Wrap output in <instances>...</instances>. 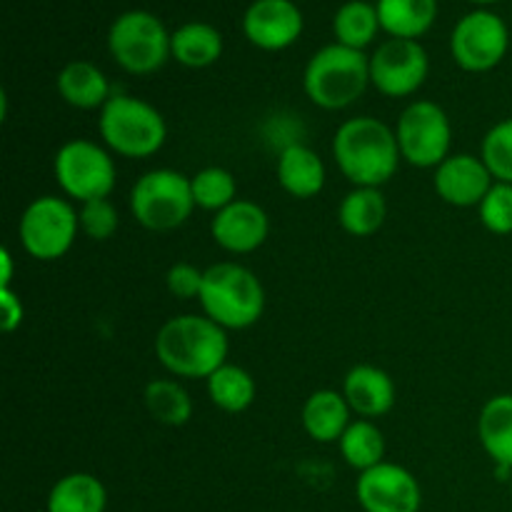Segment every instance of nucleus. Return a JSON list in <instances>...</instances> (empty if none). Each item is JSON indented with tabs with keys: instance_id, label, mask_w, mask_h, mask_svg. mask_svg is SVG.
Returning a JSON list of instances; mask_svg holds the SVG:
<instances>
[{
	"instance_id": "1a4fd4ad",
	"label": "nucleus",
	"mask_w": 512,
	"mask_h": 512,
	"mask_svg": "<svg viewBox=\"0 0 512 512\" xmlns=\"http://www.w3.org/2000/svg\"><path fill=\"white\" fill-rule=\"evenodd\" d=\"M80 230L78 210L58 195L35 198L20 218L18 233L25 253L35 260H58L73 248Z\"/></svg>"
},
{
	"instance_id": "6e6552de",
	"label": "nucleus",
	"mask_w": 512,
	"mask_h": 512,
	"mask_svg": "<svg viewBox=\"0 0 512 512\" xmlns=\"http://www.w3.org/2000/svg\"><path fill=\"white\" fill-rule=\"evenodd\" d=\"M53 173L60 190L80 205L108 198L115 188V163L105 148L93 140H68L53 160Z\"/></svg>"
},
{
	"instance_id": "ddd939ff",
	"label": "nucleus",
	"mask_w": 512,
	"mask_h": 512,
	"mask_svg": "<svg viewBox=\"0 0 512 512\" xmlns=\"http://www.w3.org/2000/svg\"><path fill=\"white\" fill-rule=\"evenodd\" d=\"M355 495L365 512H420L423 505L418 478L395 463H380L360 473Z\"/></svg>"
},
{
	"instance_id": "c85d7f7f",
	"label": "nucleus",
	"mask_w": 512,
	"mask_h": 512,
	"mask_svg": "<svg viewBox=\"0 0 512 512\" xmlns=\"http://www.w3.org/2000/svg\"><path fill=\"white\" fill-rule=\"evenodd\" d=\"M338 443L345 463L358 470V473H365V470L385 463V438L373 420H355V423H350Z\"/></svg>"
},
{
	"instance_id": "4468645a",
	"label": "nucleus",
	"mask_w": 512,
	"mask_h": 512,
	"mask_svg": "<svg viewBox=\"0 0 512 512\" xmlns=\"http://www.w3.org/2000/svg\"><path fill=\"white\" fill-rule=\"evenodd\" d=\"M243 33L255 48L285 50L303 33V13L293 0H253L243 15Z\"/></svg>"
},
{
	"instance_id": "7c9ffc66",
	"label": "nucleus",
	"mask_w": 512,
	"mask_h": 512,
	"mask_svg": "<svg viewBox=\"0 0 512 512\" xmlns=\"http://www.w3.org/2000/svg\"><path fill=\"white\" fill-rule=\"evenodd\" d=\"M480 158L493 173L495 183L512 185V118L500 120L485 133Z\"/></svg>"
},
{
	"instance_id": "6ab92c4d",
	"label": "nucleus",
	"mask_w": 512,
	"mask_h": 512,
	"mask_svg": "<svg viewBox=\"0 0 512 512\" xmlns=\"http://www.w3.org/2000/svg\"><path fill=\"white\" fill-rule=\"evenodd\" d=\"M58 93L78 110L103 108L113 95L103 70L90 60H73L58 73Z\"/></svg>"
},
{
	"instance_id": "2f4dec72",
	"label": "nucleus",
	"mask_w": 512,
	"mask_h": 512,
	"mask_svg": "<svg viewBox=\"0 0 512 512\" xmlns=\"http://www.w3.org/2000/svg\"><path fill=\"white\" fill-rule=\"evenodd\" d=\"M480 223L495 235L512 233V185L510 183H493L483 203L478 205Z\"/></svg>"
},
{
	"instance_id": "423d86ee",
	"label": "nucleus",
	"mask_w": 512,
	"mask_h": 512,
	"mask_svg": "<svg viewBox=\"0 0 512 512\" xmlns=\"http://www.w3.org/2000/svg\"><path fill=\"white\" fill-rule=\"evenodd\" d=\"M195 200L190 178L170 168L150 170L130 190V213L143 228L168 233L193 215Z\"/></svg>"
},
{
	"instance_id": "f704fd0d",
	"label": "nucleus",
	"mask_w": 512,
	"mask_h": 512,
	"mask_svg": "<svg viewBox=\"0 0 512 512\" xmlns=\"http://www.w3.org/2000/svg\"><path fill=\"white\" fill-rule=\"evenodd\" d=\"M0 305H3V330L13 333L23 323V303L18 295L10 293V288H0Z\"/></svg>"
},
{
	"instance_id": "5701e85b",
	"label": "nucleus",
	"mask_w": 512,
	"mask_h": 512,
	"mask_svg": "<svg viewBox=\"0 0 512 512\" xmlns=\"http://www.w3.org/2000/svg\"><path fill=\"white\" fill-rule=\"evenodd\" d=\"M108 490L95 475L70 473L50 488L48 512H105Z\"/></svg>"
},
{
	"instance_id": "2eb2a0df",
	"label": "nucleus",
	"mask_w": 512,
	"mask_h": 512,
	"mask_svg": "<svg viewBox=\"0 0 512 512\" xmlns=\"http://www.w3.org/2000/svg\"><path fill=\"white\" fill-rule=\"evenodd\" d=\"M493 173L483 158L470 153L448 155L443 163L435 168V193L455 208H473L483 203L488 190L493 188Z\"/></svg>"
},
{
	"instance_id": "a211bd4d",
	"label": "nucleus",
	"mask_w": 512,
	"mask_h": 512,
	"mask_svg": "<svg viewBox=\"0 0 512 512\" xmlns=\"http://www.w3.org/2000/svg\"><path fill=\"white\" fill-rule=\"evenodd\" d=\"M303 428L315 443H335L350 425V405L338 390H315L303 405Z\"/></svg>"
},
{
	"instance_id": "9b49d317",
	"label": "nucleus",
	"mask_w": 512,
	"mask_h": 512,
	"mask_svg": "<svg viewBox=\"0 0 512 512\" xmlns=\"http://www.w3.org/2000/svg\"><path fill=\"white\" fill-rule=\"evenodd\" d=\"M510 48L505 20L493 10H473L455 23L450 35L453 60L468 73H488L503 63Z\"/></svg>"
},
{
	"instance_id": "412c9836",
	"label": "nucleus",
	"mask_w": 512,
	"mask_h": 512,
	"mask_svg": "<svg viewBox=\"0 0 512 512\" xmlns=\"http://www.w3.org/2000/svg\"><path fill=\"white\" fill-rule=\"evenodd\" d=\"M380 28L390 38L418 40L438 18V0H378Z\"/></svg>"
},
{
	"instance_id": "9d476101",
	"label": "nucleus",
	"mask_w": 512,
	"mask_h": 512,
	"mask_svg": "<svg viewBox=\"0 0 512 512\" xmlns=\"http://www.w3.org/2000/svg\"><path fill=\"white\" fill-rule=\"evenodd\" d=\"M400 155L415 168H438L450 153L453 128L450 118L433 100H415L395 125Z\"/></svg>"
},
{
	"instance_id": "0eeeda50",
	"label": "nucleus",
	"mask_w": 512,
	"mask_h": 512,
	"mask_svg": "<svg viewBox=\"0 0 512 512\" xmlns=\"http://www.w3.org/2000/svg\"><path fill=\"white\" fill-rule=\"evenodd\" d=\"M170 35L163 20L148 10L118 15L108 30V50L115 63L130 75H150L163 68L170 53Z\"/></svg>"
},
{
	"instance_id": "f8f14e48",
	"label": "nucleus",
	"mask_w": 512,
	"mask_h": 512,
	"mask_svg": "<svg viewBox=\"0 0 512 512\" xmlns=\"http://www.w3.org/2000/svg\"><path fill=\"white\" fill-rule=\"evenodd\" d=\"M430 58L418 40L390 38L370 55V83L385 98H408L425 83Z\"/></svg>"
},
{
	"instance_id": "c756f323",
	"label": "nucleus",
	"mask_w": 512,
	"mask_h": 512,
	"mask_svg": "<svg viewBox=\"0 0 512 512\" xmlns=\"http://www.w3.org/2000/svg\"><path fill=\"white\" fill-rule=\"evenodd\" d=\"M190 188H193V200L195 208L203 210H218L228 208L230 203H235V195H238V183H235L233 173L225 168H203L190 178Z\"/></svg>"
},
{
	"instance_id": "20e7f679",
	"label": "nucleus",
	"mask_w": 512,
	"mask_h": 512,
	"mask_svg": "<svg viewBox=\"0 0 512 512\" xmlns=\"http://www.w3.org/2000/svg\"><path fill=\"white\" fill-rule=\"evenodd\" d=\"M370 85V58L363 50L333 43L320 48L305 65L303 88L310 103L325 110L353 105Z\"/></svg>"
},
{
	"instance_id": "b1692460",
	"label": "nucleus",
	"mask_w": 512,
	"mask_h": 512,
	"mask_svg": "<svg viewBox=\"0 0 512 512\" xmlns=\"http://www.w3.org/2000/svg\"><path fill=\"white\" fill-rule=\"evenodd\" d=\"M170 53L185 68H208L223 55V35L210 23H185L170 35Z\"/></svg>"
},
{
	"instance_id": "473e14b6",
	"label": "nucleus",
	"mask_w": 512,
	"mask_h": 512,
	"mask_svg": "<svg viewBox=\"0 0 512 512\" xmlns=\"http://www.w3.org/2000/svg\"><path fill=\"white\" fill-rule=\"evenodd\" d=\"M80 230L88 235L90 240H108L113 238L115 230L120 225V215L115 210V205L108 198L88 200V203L80 205Z\"/></svg>"
},
{
	"instance_id": "f257e3e1",
	"label": "nucleus",
	"mask_w": 512,
	"mask_h": 512,
	"mask_svg": "<svg viewBox=\"0 0 512 512\" xmlns=\"http://www.w3.org/2000/svg\"><path fill=\"white\" fill-rule=\"evenodd\" d=\"M333 158L340 173L355 188H380L400 165V145L395 130L378 118L360 115L345 120L333 138Z\"/></svg>"
},
{
	"instance_id": "393cba45",
	"label": "nucleus",
	"mask_w": 512,
	"mask_h": 512,
	"mask_svg": "<svg viewBox=\"0 0 512 512\" xmlns=\"http://www.w3.org/2000/svg\"><path fill=\"white\" fill-rule=\"evenodd\" d=\"M388 215L385 195L380 188H355L343 198L338 208L340 228L355 238H368L378 233Z\"/></svg>"
},
{
	"instance_id": "dca6fc26",
	"label": "nucleus",
	"mask_w": 512,
	"mask_h": 512,
	"mask_svg": "<svg viewBox=\"0 0 512 512\" xmlns=\"http://www.w3.org/2000/svg\"><path fill=\"white\" fill-rule=\"evenodd\" d=\"M268 213L253 200H235L228 208L218 210L210 223V235L223 250L245 255L258 250L268 240Z\"/></svg>"
},
{
	"instance_id": "aec40b11",
	"label": "nucleus",
	"mask_w": 512,
	"mask_h": 512,
	"mask_svg": "<svg viewBox=\"0 0 512 512\" xmlns=\"http://www.w3.org/2000/svg\"><path fill=\"white\" fill-rule=\"evenodd\" d=\"M278 180L293 198H315L325 185V165L315 150L298 143L288 145L278 158Z\"/></svg>"
},
{
	"instance_id": "e433bc0d",
	"label": "nucleus",
	"mask_w": 512,
	"mask_h": 512,
	"mask_svg": "<svg viewBox=\"0 0 512 512\" xmlns=\"http://www.w3.org/2000/svg\"><path fill=\"white\" fill-rule=\"evenodd\" d=\"M510 495H512V478H510Z\"/></svg>"
},
{
	"instance_id": "a878e982",
	"label": "nucleus",
	"mask_w": 512,
	"mask_h": 512,
	"mask_svg": "<svg viewBox=\"0 0 512 512\" xmlns=\"http://www.w3.org/2000/svg\"><path fill=\"white\" fill-rule=\"evenodd\" d=\"M143 403L145 410L150 413V418L158 420L160 425L180 428V425H185L193 418V400H190L188 390H185L178 380H150V383L145 385Z\"/></svg>"
},
{
	"instance_id": "39448f33",
	"label": "nucleus",
	"mask_w": 512,
	"mask_h": 512,
	"mask_svg": "<svg viewBox=\"0 0 512 512\" xmlns=\"http://www.w3.org/2000/svg\"><path fill=\"white\" fill-rule=\"evenodd\" d=\"M98 128L113 153L133 160L155 155L168 138V125L160 110L133 95H113L100 108Z\"/></svg>"
},
{
	"instance_id": "cd10ccee",
	"label": "nucleus",
	"mask_w": 512,
	"mask_h": 512,
	"mask_svg": "<svg viewBox=\"0 0 512 512\" xmlns=\"http://www.w3.org/2000/svg\"><path fill=\"white\" fill-rule=\"evenodd\" d=\"M380 30L378 8L365 0H350V3L340 5V10L333 18V33L335 40L345 48L363 50L375 40Z\"/></svg>"
},
{
	"instance_id": "c9c22d12",
	"label": "nucleus",
	"mask_w": 512,
	"mask_h": 512,
	"mask_svg": "<svg viewBox=\"0 0 512 512\" xmlns=\"http://www.w3.org/2000/svg\"><path fill=\"white\" fill-rule=\"evenodd\" d=\"M468 3H475V5H490V3H498V0H468Z\"/></svg>"
},
{
	"instance_id": "4be33fe9",
	"label": "nucleus",
	"mask_w": 512,
	"mask_h": 512,
	"mask_svg": "<svg viewBox=\"0 0 512 512\" xmlns=\"http://www.w3.org/2000/svg\"><path fill=\"white\" fill-rule=\"evenodd\" d=\"M478 438L498 468L512 470V395H495L483 405Z\"/></svg>"
},
{
	"instance_id": "bb28decb",
	"label": "nucleus",
	"mask_w": 512,
	"mask_h": 512,
	"mask_svg": "<svg viewBox=\"0 0 512 512\" xmlns=\"http://www.w3.org/2000/svg\"><path fill=\"white\" fill-rule=\"evenodd\" d=\"M255 393V380L248 370L238 368V365H228L215 370L208 378V395L213 400L215 408L223 413H243L253 405Z\"/></svg>"
},
{
	"instance_id": "7ed1b4c3",
	"label": "nucleus",
	"mask_w": 512,
	"mask_h": 512,
	"mask_svg": "<svg viewBox=\"0 0 512 512\" xmlns=\"http://www.w3.org/2000/svg\"><path fill=\"white\" fill-rule=\"evenodd\" d=\"M200 308L225 330H245L263 318L265 290L253 270L240 263H218L205 270Z\"/></svg>"
},
{
	"instance_id": "72a5a7b5",
	"label": "nucleus",
	"mask_w": 512,
	"mask_h": 512,
	"mask_svg": "<svg viewBox=\"0 0 512 512\" xmlns=\"http://www.w3.org/2000/svg\"><path fill=\"white\" fill-rule=\"evenodd\" d=\"M203 278L205 270L200 273L195 265L190 263H175L173 268L165 275V283H168V290L180 300H193L200 298V290H203Z\"/></svg>"
},
{
	"instance_id": "f03ea898",
	"label": "nucleus",
	"mask_w": 512,
	"mask_h": 512,
	"mask_svg": "<svg viewBox=\"0 0 512 512\" xmlns=\"http://www.w3.org/2000/svg\"><path fill=\"white\" fill-rule=\"evenodd\" d=\"M155 355L160 365L178 378L208 380L225 365L228 335L208 315H178L155 335Z\"/></svg>"
},
{
	"instance_id": "f3484780",
	"label": "nucleus",
	"mask_w": 512,
	"mask_h": 512,
	"mask_svg": "<svg viewBox=\"0 0 512 512\" xmlns=\"http://www.w3.org/2000/svg\"><path fill=\"white\" fill-rule=\"evenodd\" d=\"M343 395L350 410L363 420L380 418L395 405V383L375 365H355L343 380Z\"/></svg>"
}]
</instances>
